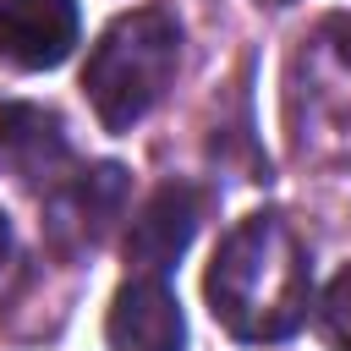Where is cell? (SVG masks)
<instances>
[{
	"instance_id": "8",
	"label": "cell",
	"mask_w": 351,
	"mask_h": 351,
	"mask_svg": "<svg viewBox=\"0 0 351 351\" xmlns=\"http://www.w3.org/2000/svg\"><path fill=\"white\" fill-rule=\"evenodd\" d=\"M318 335H324L329 351H351V263L318 296Z\"/></svg>"
},
{
	"instance_id": "4",
	"label": "cell",
	"mask_w": 351,
	"mask_h": 351,
	"mask_svg": "<svg viewBox=\"0 0 351 351\" xmlns=\"http://www.w3.org/2000/svg\"><path fill=\"white\" fill-rule=\"evenodd\" d=\"M197 219H203V192L197 186L165 181L159 192H148V203L132 214V230H126V263H132V274L165 280L176 269V258L192 247Z\"/></svg>"
},
{
	"instance_id": "7",
	"label": "cell",
	"mask_w": 351,
	"mask_h": 351,
	"mask_svg": "<svg viewBox=\"0 0 351 351\" xmlns=\"http://www.w3.org/2000/svg\"><path fill=\"white\" fill-rule=\"evenodd\" d=\"M0 170L22 186H55L71 176V143L55 110L0 104Z\"/></svg>"
},
{
	"instance_id": "9",
	"label": "cell",
	"mask_w": 351,
	"mask_h": 351,
	"mask_svg": "<svg viewBox=\"0 0 351 351\" xmlns=\"http://www.w3.org/2000/svg\"><path fill=\"white\" fill-rule=\"evenodd\" d=\"M5 247H11V225H5V214H0V258H5Z\"/></svg>"
},
{
	"instance_id": "3",
	"label": "cell",
	"mask_w": 351,
	"mask_h": 351,
	"mask_svg": "<svg viewBox=\"0 0 351 351\" xmlns=\"http://www.w3.org/2000/svg\"><path fill=\"white\" fill-rule=\"evenodd\" d=\"M126 208V170L121 165H93V170H71L49 186L44 203V236L60 258H82L93 252L110 225Z\"/></svg>"
},
{
	"instance_id": "1",
	"label": "cell",
	"mask_w": 351,
	"mask_h": 351,
	"mask_svg": "<svg viewBox=\"0 0 351 351\" xmlns=\"http://www.w3.org/2000/svg\"><path fill=\"white\" fill-rule=\"evenodd\" d=\"M203 291L236 340H285L307 318L313 263L285 214H247L219 241Z\"/></svg>"
},
{
	"instance_id": "2",
	"label": "cell",
	"mask_w": 351,
	"mask_h": 351,
	"mask_svg": "<svg viewBox=\"0 0 351 351\" xmlns=\"http://www.w3.org/2000/svg\"><path fill=\"white\" fill-rule=\"evenodd\" d=\"M176 60H181V27L165 5H137V11L115 16L82 66V88H88L99 126L132 132L165 99Z\"/></svg>"
},
{
	"instance_id": "6",
	"label": "cell",
	"mask_w": 351,
	"mask_h": 351,
	"mask_svg": "<svg viewBox=\"0 0 351 351\" xmlns=\"http://www.w3.org/2000/svg\"><path fill=\"white\" fill-rule=\"evenodd\" d=\"M104 340L110 351H186V318L176 291L154 274H132L110 302Z\"/></svg>"
},
{
	"instance_id": "5",
	"label": "cell",
	"mask_w": 351,
	"mask_h": 351,
	"mask_svg": "<svg viewBox=\"0 0 351 351\" xmlns=\"http://www.w3.org/2000/svg\"><path fill=\"white\" fill-rule=\"evenodd\" d=\"M77 0H0V66L49 71L77 44Z\"/></svg>"
}]
</instances>
